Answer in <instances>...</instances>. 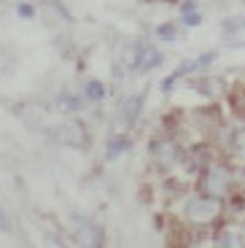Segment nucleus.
I'll use <instances>...</instances> for the list:
<instances>
[{"mask_svg":"<svg viewBox=\"0 0 245 248\" xmlns=\"http://www.w3.org/2000/svg\"><path fill=\"white\" fill-rule=\"evenodd\" d=\"M234 186V170L224 162H208L199 175V189L202 194H213V197H227Z\"/></svg>","mask_w":245,"mask_h":248,"instance_id":"f257e3e1","label":"nucleus"},{"mask_svg":"<svg viewBox=\"0 0 245 248\" xmlns=\"http://www.w3.org/2000/svg\"><path fill=\"white\" fill-rule=\"evenodd\" d=\"M224 211V200L213 194H199V197L186 202V221L194 227H210Z\"/></svg>","mask_w":245,"mask_h":248,"instance_id":"f03ea898","label":"nucleus"},{"mask_svg":"<svg viewBox=\"0 0 245 248\" xmlns=\"http://www.w3.org/2000/svg\"><path fill=\"white\" fill-rule=\"evenodd\" d=\"M148 154H151L153 165H159V168H175L178 162H181V149H178V143L172 138H162V140H151L148 143Z\"/></svg>","mask_w":245,"mask_h":248,"instance_id":"7ed1b4c3","label":"nucleus"},{"mask_svg":"<svg viewBox=\"0 0 245 248\" xmlns=\"http://www.w3.org/2000/svg\"><path fill=\"white\" fill-rule=\"evenodd\" d=\"M243 232V227H234V224H229V227H224V230H218V235L213 237L215 246L221 248H237V246H245V237L240 235Z\"/></svg>","mask_w":245,"mask_h":248,"instance_id":"20e7f679","label":"nucleus"},{"mask_svg":"<svg viewBox=\"0 0 245 248\" xmlns=\"http://www.w3.org/2000/svg\"><path fill=\"white\" fill-rule=\"evenodd\" d=\"M140 111H143V94H132V97H127V103L122 106V119H124V124H127V127L138 124Z\"/></svg>","mask_w":245,"mask_h":248,"instance_id":"39448f33","label":"nucleus"},{"mask_svg":"<svg viewBox=\"0 0 245 248\" xmlns=\"http://www.w3.org/2000/svg\"><path fill=\"white\" fill-rule=\"evenodd\" d=\"M132 149V140H129L127 135H116L110 138L108 146H105V159H119V156L124 154V151Z\"/></svg>","mask_w":245,"mask_h":248,"instance_id":"423d86ee","label":"nucleus"},{"mask_svg":"<svg viewBox=\"0 0 245 248\" xmlns=\"http://www.w3.org/2000/svg\"><path fill=\"white\" fill-rule=\"evenodd\" d=\"M162 62H165V54H162V51H156V49H148V46H146V51H143V57H140V65H138V70H140V73H148V70L159 68Z\"/></svg>","mask_w":245,"mask_h":248,"instance_id":"0eeeda50","label":"nucleus"},{"mask_svg":"<svg viewBox=\"0 0 245 248\" xmlns=\"http://www.w3.org/2000/svg\"><path fill=\"white\" fill-rule=\"evenodd\" d=\"M84 94H86V100H92V103H100V100L105 97V87L100 84V81H89L84 87Z\"/></svg>","mask_w":245,"mask_h":248,"instance_id":"6e6552de","label":"nucleus"},{"mask_svg":"<svg viewBox=\"0 0 245 248\" xmlns=\"http://www.w3.org/2000/svg\"><path fill=\"white\" fill-rule=\"evenodd\" d=\"M156 35H159L162 41H175V38H178V27L172 25V22H165V25L156 27Z\"/></svg>","mask_w":245,"mask_h":248,"instance_id":"1a4fd4ad","label":"nucleus"},{"mask_svg":"<svg viewBox=\"0 0 245 248\" xmlns=\"http://www.w3.org/2000/svg\"><path fill=\"white\" fill-rule=\"evenodd\" d=\"M232 143H234V154H237L240 159H245V127H243V130L234 132Z\"/></svg>","mask_w":245,"mask_h":248,"instance_id":"9d476101","label":"nucleus"},{"mask_svg":"<svg viewBox=\"0 0 245 248\" xmlns=\"http://www.w3.org/2000/svg\"><path fill=\"white\" fill-rule=\"evenodd\" d=\"M202 22V14H197V11H184V25L186 27H194Z\"/></svg>","mask_w":245,"mask_h":248,"instance_id":"9b49d317","label":"nucleus"},{"mask_svg":"<svg viewBox=\"0 0 245 248\" xmlns=\"http://www.w3.org/2000/svg\"><path fill=\"white\" fill-rule=\"evenodd\" d=\"M16 14H19L22 19H32V16H35V8H32L30 3H19V6H16Z\"/></svg>","mask_w":245,"mask_h":248,"instance_id":"f8f14e48","label":"nucleus"},{"mask_svg":"<svg viewBox=\"0 0 245 248\" xmlns=\"http://www.w3.org/2000/svg\"><path fill=\"white\" fill-rule=\"evenodd\" d=\"M11 227V221H8V213H6V208H0V230H8Z\"/></svg>","mask_w":245,"mask_h":248,"instance_id":"ddd939ff","label":"nucleus"},{"mask_svg":"<svg viewBox=\"0 0 245 248\" xmlns=\"http://www.w3.org/2000/svg\"><path fill=\"white\" fill-rule=\"evenodd\" d=\"M184 11H197V0H184Z\"/></svg>","mask_w":245,"mask_h":248,"instance_id":"4468645a","label":"nucleus"},{"mask_svg":"<svg viewBox=\"0 0 245 248\" xmlns=\"http://www.w3.org/2000/svg\"><path fill=\"white\" fill-rule=\"evenodd\" d=\"M243 181H245V170H243Z\"/></svg>","mask_w":245,"mask_h":248,"instance_id":"2eb2a0df","label":"nucleus"}]
</instances>
